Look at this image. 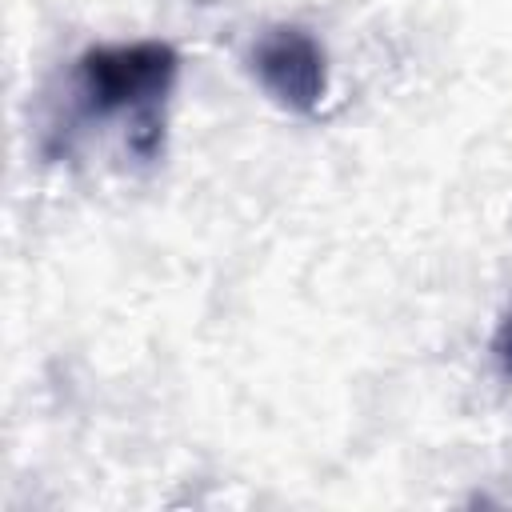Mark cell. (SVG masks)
<instances>
[{
    "instance_id": "6da1fadb",
    "label": "cell",
    "mask_w": 512,
    "mask_h": 512,
    "mask_svg": "<svg viewBox=\"0 0 512 512\" xmlns=\"http://www.w3.org/2000/svg\"><path fill=\"white\" fill-rule=\"evenodd\" d=\"M180 72V56L164 40H128V44H96L80 56L76 80L96 116L112 112H160L172 80Z\"/></svg>"
},
{
    "instance_id": "7a4b0ae2",
    "label": "cell",
    "mask_w": 512,
    "mask_h": 512,
    "mask_svg": "<svg viewBox=\"0 0 512 512\" xmlns=\"http://www.w3.org/2000/svg\"><path fill=\"white\" fill-rule=\"evenodd\" d=\"M252 72L260 88L288 112H316L328 96V56L300 24H276L252 44Z\"/></svg>"
},
{
    "instance_id": "3957f363",
    "label": "cell",
    "mask_w": 512,
    "mask_h": 512,
    "mask_svg": "<svg viewBox=\"0 0 512 512\" xmlns=\"http://www.w3.org/2000/svg\"><path fill=\"white\" fill-rule=\"evenodd\" d=\"M492 360H496L500 376L512 380V312L500 320V328H496V336H492Z\"/></svg>"
}]
</instances>
